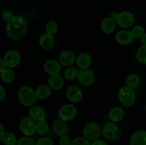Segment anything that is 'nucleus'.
<instances>
[{"label":"nucleus","instance_id":"13","mask_svg":"<svg viewBox=\"0 0 146 145\" xmlns=\"http://www.w3.org/2000/svg\"><path fill=\"white\" fill-rule=\"evenodd\" d=\"M133 39L134 37L131 34V31L128 30H121L115 35V40L117 42L123 45H127L132 44Z\"/></svg>","mask_w":146,"mask_h":145},{"label":"nucleus","instance_id":"14","mask_svg":"<svg viewBox=\"0 0 146 145\" xmlns=\"http://www.w3.org/2000/svg\"><path fill=\"white\" fill-rule=\"evenodd\" d=\"M29 115L30 117L37 122L45 120L46 117L45 110L41 106L31 107L29 111Z\"/></svg>","mask_w":146,"mask_h":145},{"label":"nucleus","instance_id":"20","mask_svg":"<svg viewBox=\"0 0 146 145\" xmlns=\"http://www.w3.org/2000/svg\"><path fill=\"white\" fill-rule=\"evenodd\" d=\"M91 57L86 53L80 54L76 60V64L80 69H86L91 64Z\"/></svg>","mask_w":146,"mask_h":145},{"label":"nucleus","instance_id":"31","mask_svg":"<svg viewBox=\"0 0 146 145\" xmlns=\"http://www.w3.org/2000/svg\"><path fill=\"white\" fill-rule=\"evenodd\" d=\"M131 34L134 38H141V36L145 34V29L142 26L137 25L132 28Z\"/></svg>","mask_w":146,"mask_h":145},{"label":"nucleus","instance_id":"18","mask_svg":"<svg viewBox=\"0 0 146 145\" xmlns=\"http://www.w3.org/2000/svg\"><path fill=\"white\" fill-rule=\"evenodd\" d=\"M44 71L46 72L51 75H56L58 74L61 71V66L60 64L55 60H48L44 64Z\"/></svg>","mask_w":146,"mask_h":145},{"label":"nucleus","instance_id":"7","mask_svg":"<svg viewBox=\"0 0 146 145\" xmlns=\"http://www.w3.org/2000/svg\"><path fill=\"white\" fill-rule=\"evenodd\" d=\"M78 80L81 85L84 86H90L94 83L95 80V75L94 72L91 70L86 68V69H80L78 71Z\"/></svg>","mask_w":146,"mask_h":145},{"label":"nucleus","instance_id":"4","mask_svg":"<svg viewBox=\"0 0 146 145\" xmlns=\"http://www.w3.org/2000/svg\"><path fill=\"white\" fill-rule=\"evenodd\" d=\"M102 133L103 129L101 125L95 122L87 124L83 129L84 137L88 140H97Z\"/></svg>","mask_w":146,"mask_h":145},{"label":"nucleus","instance_id":"43","mask_svg":"<svg viewBox=\"0 0 146 145\" xmlns=\"http://www.w3.org/2000/svg\"><path fill=\"white\" fill-rule=\"evenodd\" d=\"M145 111H146V105H145Z\"/></svg>","mask_w":146,"mask_h":145},{"label":"nucleus","instance_id":"2","mask_svg":"<svg viewBox=\"0 0 146 145\" xmlns=\"http://www.w3.org/2000/svg\"><path fill=\"white\" fill-rule=\"evenodd\" d=\"M18 99L21 105L26 107L34 105L36 102L37 98L36 91L29 86H23L18 91Z\"/></svg>","mask_w":146,"mask_h":145},{"label":"nucleus","instance_id":"33","mask_svg":"<svg viewBox=\"0 0 146 145\" xmlns=\"http://www.w3.org/2000/svg\"><path fill=\"white\" fill-rule=\"evenodd\" d=\"M17 145H36L34 141L29 136L21 137L17 142Z\"/></svg>","mask_w":146,"mask_h":145},{"label":"nucleus","instance_id":"23","mask_svg":"<svg viewBox=\"0 0 146 145\" xmlns=\"http://www.w3.org/2000/svg\"><path fill=\"white\" fill-rule=\"evenodd\" d=\"M35 91L37 98L40 100L47 99L48 98H49L51 94V88L46 85H40L36 89Z\"/></svg>","mask_w":146,"mask_h":145},{"label":"nucleus","instance_id":"11","mask_svg":"<svg viewBox=\"0 0 146 145\" xmlns=\"http://www.w3.org/2000/svg\"><path fill=\"white\" fill-rule=\"evenodd\" d=\"M66 95L68 100L76 103V102H78L81 100L83 97V92L78 86L71 85L67 88Z\"/></svg>","mask_w":146,"mask_h":145},{"label":"nucleus","instance_id":"30","mask_svg":"<svg viewBox=\"0 0 146 145\" xmlns=\"http://www.w3.org/2000/svg\"><path fill=\"white\" fill-rule=\"evenodd\" d=\"M46 32L50 34H54L58 30V24L54 21H49L45 26Z\"/></svg>","mask_w":146,"mask_h":145},{"label":"nucleus","instance_id":"41","mask_svg":"<svg viewBox=\"0 0 146 145\" xmlns=\"http://www.w3.org/2000/svg\"><path fill=\"white\" fill-rule=\"evenodd\" d=\"M141 42L143 45H146V33L143 34L141 38Z\"/></svg>","mask_w":146,"mask_h":145},{"label":"nucleus","instance_id":"1","mask_svg":"<svg viewBox=\"0 0 146 145\" xmlns=\"http://www.w3.org/2000/svg\"><path fill=\"white\" fill-rule=\"evenodd\" d=\"M28 28L27 20L21 15H14L6 26L7 36L12 40H20L26 35Z\"/></svg>","mask_w":146,"mask_h":145},{"label":"nucleus","instance_id":"19","mask_svg":"<svg viewBox=\"0 0 146 145\" xmlns=\"http://www.w3.org/2000/svg\"><path fill=\"white\" fill-rule=\"evenodd\" d=\"M48 82L50 88L55 90H58L61 89L64 85V80H63L62 77L58 74L50 75L48 80Z\"/></svg>","mask_w":146,"mask_h":145},{"label":"nucleus","instance_id":"39","mask_svg":"<svg viewBox=\"0 0 146 145\" xmlns=\"http://www.w3.org/2000/svg\"><path fill=\"white\" fill-rule=\"evenodd\" d=\"M91 145H108V144L103 140H96L91 144Z\"/></svg>","mask_w":146,"mask_h":145},{"label":"nucleus","instance_id":"35","mask_svg":"<svg viewBox=\"0 0 146 145\" xmlns=\"http://www.w3.org/2000/svg\"><path fill=\"white\" fill-rule=\"evenodd\" d=\"M59 145H72V141L68 136H61L59 140Z\"/></svg>","mask_w":146,"mask_h":145},{"label":"nucleus","instance_id":"25","mask_svg":"<svg viewBox=\"0 0 146 145\" xmlns=\"http://www.w3.org/2000/svg\"><path fill=\"white\" fill-rule=\"evenodd\" d=\"M1 141L5 145H16L18 142L15 135L11 132H5Z\"/></svg>","mask_w":146,"mask_h":145},{"label":"nucleus","instance_id":"8","mask_svg":"<svg viewBox=\"0 0 146 145\" xmlns=\"http://www.w3.org/2000/svg\"><path fill=\"white\" fill-rule=\"evenodd\" d=\"M76 108L73 105H65L60 108L58 111V116L60 119L66 121H70L74 119L76 115Z\"/></svg>","mask_w":146,"mask_h":145},{"label":"nucleus","instance_id":"17","mask_svg":"<svg viewBox=\"0 0 146 145\" xmlns=\"http://www.w3.org/2000/svg\"><path fill=\"white\" fill-rule=\"evenodd\" d=\"M75 61V55L72 51L69 50L63 51L59 56L60 63L64 66H70Z\"/></svg>","mask_w":146,"mask_h":145},{"label":"nucleus","instance_id":"15","mask_svg":"<svg viewBox=\"0 0 146 145\" xmlns=\"http://www.w3.org/2000/svg\"><path fill=\"white\" fill-rule=\"evenodd\" d=\"M39 44L44 49L49 50L54 46L55 39L52 34L44 33L42 34L39 37Z\"/></svg>","mask_w":146,"mask_h":145},{"label":"nucleus","instance_id":"21","mask_svg":"<svg viewBox=\"0 0 146 145\" xmlns=\"http://www.w3.org/2000/svg\"><path fill=\"white\" fill-rule=\"evenodd\" d=\"M101 27L102 31L106 34H110L114 31L115 28V23L111 17H106L101 21Z\"/></svg>","mask_w":146,"mask_h":145},{"label":"nucleus","instance_id":"16","mask_svg":"<svg viewBox=\"0 0 146 145\" xmlns=\"http://www.w3.org/2000/svg\"><path fill=\"white\" fill-rule=\"evenodd\" d=\"M131 145H146V131L138 130L132 135L130 140Z\"/></svg>","mask_w":146,"mask_h":145},{"label":"nucleus","instance_id":"28","mask_svg":"<svg viewBox=\"0 0 146 145\" xmlns=\"http://www.w3.org/2000/svg\"><path fill=\"white\" fill-rule=\"evenodd\" d=\"M78 71L75 68L70 67L64 71V77L68 80H73L78 77Z\"/></svg>","mask_w":146,"mask_h":145},{"label":"nucleus","instance_id":"32","mask_svg":"<svg viewBox=\"0 0 146 145\" xmlns=\"http://www.w3.org/2000/svg\"><path fill=\"white\" fill-rule=\"evenodd\" d=\"M72 145H91V144L86 137L78 136L72 141Z\"/></svg>","mask_w":146,"mask_h":145},{"label":"nucleus","instance_id":"3","mask_svg":"<svg viewBox=\"0 0 146 145\" xmlns=\"http://www.w3.org/2000/svg\"><path fill=\"white\" fill-rule=\"evenodd\" d=\"M118 100L123 106L130 107H132L135 104V92L133 88L129 86H123L120 88L118 92Z\"/></svg>","mask_w":146,"mask_h":145},{"label":"nucleus","instance_id":"10","mask_svg":"<svg viewBox=\"0 0 146 145\" xmlns=\"http://www.w3.org/2000/svg\"><path fill=\"white\" fill-rule=\"evenodd\" d=\"M4 61L7 67L10 68H15L20 61V55L16 50H9L5 53Z\"/></svg>","mask_w":146,"mask_h":145},{"label":"nucleus","instance_id":"5","mask_svg":"<svg viewBox=\"0 0 146 145\" xmlns=\"http://www.w3.org/2000/svg\"><path fill=\"white\" fill-rule=\"evenodd\" d=\"M103 135L109 141H117L121 137V129L115 122H108L103 127Z\"/></svg>","mask_w":146,"mask_h":145},{"label":"nucleus","instance_id":"36","mask_svg":"<svg viewBox=\"0 0 146 145\" xmlns=\"http://www.w3.org/2000/svg\"><path fill=\"white\" fill-rule=\"evenodd\" d=\"M13 16H13L12 13H11L10 11H8V10L4 11L2 14L3 18H4L5 21H7V22H8L9 21H10V20L13 18Z\"/></svg>","mask_w":146,"mask_h":145},{"label":"nucleus","instance_id":"42","mask_svg":"<svg viewBox=\"0 0 146 145\" xmlns=\"http://www.w3.org/2000/svg\"><path fill=\"white\" fill-rule=\"evenodd\" d=\"M0 127H1V134H0V140H1V139H2L3 136L4 135L5 132H4V127H3L2 124H0Z\"/></svg>","mask_w":146,"mask_h":145},{"label":"nucleus","instance_id":"9","mask_svg":"<svg viewBox=\"0 0 146 145\" xmlns=\"http://www.w3.org/2000/svg\"><path fill=\"white\" fill-rule=\"evenodd\" d=\"M117 24L122 28H129L135 22V16L130 11H122L118 14Z\"/></svg>","mask_w":146,"mask_h":145},{"label":"nucleus","instance_id":"34","mask_svg":"<svg viewBox=\"0 0 146 145\" xmlns=\"http://www.w3.org/2000/svg\"><path fill=\"white\" fill-rule=\"evenodd\" d=\"M36 145H53V142L48 137H42L38 139Z\"/></svg>","mask_w":146,"mask_h":145},{"label":"nucleus","instance_id":"38","mask_svg":"<svg viewBox=\"0 0 146 145\" xmlns=\"http://www.w3.org/2000/svg\"><path fill=\"white\" fill-rule=\"evenodd\" d=\"M0 65H0V72H1L6 69V67H7L3 58H0Z\"/></svg>","mask_w":146,"mask_h":145},{"label":"nucleus","instance_id":"37","mask_svg":"<svg viewBox=\"0 0 146 145\" xmlns=\"http://www.w3.org/2000/svg\"><path fill=\"white\" fill-rule=\"evenodd\" d=\"M6 97V90L2 85L0 86V100H2Z\"/></svg>","mask_w":146,"mask_h":145},{"label":"nucleus","instance_id":"26","mask_svg":"<svg viewBox=\"0 0 146 145\" xmlns=\"http://www.w3.org/2000/svg\"><path fill=\"white\" fill-rule=\"evenodd\" d=\"M1 78L4 82H7V83H10V82L14 81L15 75H14V72L11 69L6 68L4 71L1 72Z\"/></svg>","mask_w":146,"mask_h":145},{"label":"nucleus","instance_id":"22","mask_svg":"<svg viewBox=\"0 0 146 145\" xmlns=\"http://www.w3.org/2000/svg\"><path fill=\"white\" fill-rule=\"evenodd\" d=\"M125 116V112L123 108L115 107L109 112V118L113 122H118L122 120Z\"/></svg>","mask_w":146,"mask_h":145},{"label":"nucleus","instance_id":"40","mask_svg":"<svg viewBox=\"0 0 146 145\" xmlns=\"http://www.w3.org/2000/svg\"><path fill=\"white\" fill-rule=\"evenodd\" d=\"M110 17H111L113 20H114V21H117L118 17V14L116 12H113L112 14H111V16Z\"/></svg>","mask_w":146,"mask_h":145},{"label":"nucleus","instance_id":"12","mask_svg":"<svg viewBox=\"0 0 146 145\" xmlns=\"http://www.w3.org/2000/svg\"><path fill=\"white\" fill-rule=\"evenodd\" d=\"M52 128L56 134L59 136H66L68 133V127L66 121L56 119L53 122Z\"/></svg>","mask_w":146,"mask_h":145},{"label":"nucleus","instance_id":"24","mask_svg":"<svg viewBox=\"0 0 146 145\" xmlns=\"http://www.w3.org/2000/svg\"><path fill=\"white\" fill-rule=\"evenodd\" d=\"M141 82V78L138 75L135 73H131L126 78L127 85L132 88H136L140 85Z\"/></svg>","mask_w":146,"mask_h":145},{"label":"nucleus","instance_id":"27","mask_svg":"<svg viewBox=\"0 0 146 145\" xmlns=\"http://www.w3.org/2000/svg\"><path fill=\"white\" fill-rule=\"evenodd\" d=\"M136 58L141 63L146 65V45H142L138 48L136 52Z\"/></svg>","mask_w":146,"mask_h":145},{"label":"nucleus","instance_id":"29","mask_svg":"<svg viewBox=\"0 0 146 145\" xmlns=\"http://www.w3.org/2000/svg\"><path fill=\"white\" fill-rule=\"evenodd\" d=\"M48 130V125L46 121H40L36 124V132L38 134H45Z\"/></svg>","mask_w":146,"mask_h":145},{"label":"nucleus","instance_id":"6","mask_svg":"<svg viewBox=\"0 0 146 145\" xmlns=\"http://www.w3.org/2000/svg\"><path fill=\"white\" fill-rule=\"evenodd\" d=\"M19 128L21 133L26 136H31L36 132V124L35 121L30 117L22 118L19 124Z\"/></svg>","mask_w":146,"mask_h":145}]
</instances>
